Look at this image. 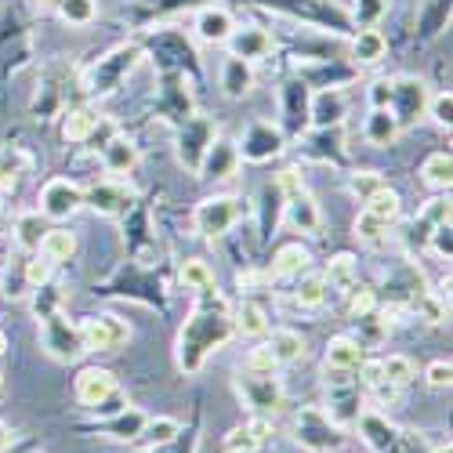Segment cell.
<instances>
[{
    "mask_svg": "<svg viewBox=\"0 0 453 453\" xmlns=\"http://www.w3.org/2000/svg\"><path fill=\"white\" fill-rule=\"evenodd\" d=\"M236 337L233 326V305L225 301V294L218 287L196 290L188 319L178 330V345H174V363L181 373H200L203 363L211 359V352L225 349Z\"/></svg>",
    "mask_w": 453,
    "mask_h": 453,
    "instance_id": "1",
    "label": "cell"
},
{
    "mask_svg": "<svg viewBox=\"0 0 453 453\" xmlns=\"http://www.w3.org/2000/svg\"><path fill=\"white\" fill-rule=\"evenodd\" d=\"M236 395L243 399V406L250 413H261V418H273V413L283 410L287 388L280 381V370H243L236 373Z\"/></svg>",
    "mask_w": 453,
    "mask_h": 453,
    "instance_id": "2",
    "label": "cell"
},
{
    "mask_svg": "<svg viewBox=\"0 0 453 453\" xmlns=\"http://www.w3.org/2000/svg\"><path fill=\"white\" fill-rule=\"evenodd\" d=\"M290 435L301 449L309 453H330L345 446V428L326 418L323 406H301L290 421Z\"/></svg>",
    "mask_w": 453,
    "mask_h": 453,
    "instance_id": "3",
    "label": "cell"
},
{
    "mask_svg": "<svg viewBox=\"0 0 453 453\" xmlns=\"http://www.w3.org/2000/svg\"><path fill=\"white\" fill-rule=\"evenodd\" d=\"M240 214H243L240 196H233V193H211V196H203L193 207V233L200 240H225L236 229Z\"/></svg>",
    "mask_w": 453,
    "mask_h": 453,
    "instance_id": "4",
    "label": "cell"
},
{
    "mask_svg": "<svg viewBox=\"0 0 453 453\" xmlns=\"http://www.w3.org/2000/svg\"><path fill=\"white\" fill-rule=\"evenodd\" d=\"M36 337H41L44 356H51L55 363H77L84 356L81 330H77V323L65 319L62 309H51L44 316H36Z\"/></svg>",
    "mask_w": 453,
    "mask_h": 453,
    "instance_id": "5",
    "label": "cell"
},
{
    "mask_svg": "<svg viewBox=\"0 0 453 453\" xmlns=\"http://www.w3.org/2000/svg\"><path fill=\"white\" fill-rule=\"evenodd\" d=\"M326 418L334 425H342L345 432L356 425V418L363 413V388L356 377H349L345 370H326Z\"/></svg>",
    "mask_w": 453,
    "mask_h": 453,
    "instance_id": "6",
    "label": "cell"
},
{
    "mask_svg": "<svg viewBox=\"0 0 453 453\" xmlns=\"http://www.w3.org/2000/svg\"><path fill=\"white\" fill-rule=\"evenodd\" d=\"M243 164H273L287 153V131L273 120H250L236 142Z\"/></svg>",
    "mask_w": 453,
    "mask_h": 453,
    "instance_id": "7",
    "label": "cell"
},
{
    "mask_svg": "<svg viewBox=\"0 0 453 453\" xmlns=\"http://www.w3.org/2000/svg\"><path fill=\"white\" fill-rule=\"evenodd\" d=\"M84 207V185L77 178H48L41 185V193H36V211H41L44 221H69L73 214H77Z\"/></svg>",
    "mask_w": 453,
    "mask_h": 453,
    "instance_id": "8",
    "label": "cell"
},
{
    "mask_svg": "<svg viewBox=\"0 0 453 453\" xmlns=\"http://www.w3.org/2000/svg\"><path fill=\"white\" fill-rule=\"evenodd\" d=\"M81 330V345L84 352H117L131 342V323L117 312H98V316H84L77 323Z\"/></svg>",
    "mask_w": 453,
    "mask_h": 453,
    "instance_id": "9",
    "label": "cell"
},
{
    "mask_svg": "<svg viewBox=\"0 0 453 453\" xmlns=\"http://www.w3.org/2000/svg\"><path fill=\"white\" fill-rule=\"evenodd\" d=\"M218 138V124L211 117H185L174 138V157L185 167V174H200L207 145Z\"/></svg>",
    "mask_w": 453,
    "mask_h": 453,
    "instance_id": "10",
    "label": "cell"
},
{
    "mask_svg": "<svg viewBox=\"0 0 453 453\" xmlns=\"http://www.w3.org/2000/svg\"><path fill=\"white\" fill-rule=\"evenodd\" d=\"M134 188L124 181V178H98L91 185H84V207L95 211L98 218H127V211L134 207Z\"/></svg>",
    "mask_w": 453,
    "mask_h": 453,
    "instance_id": "11",
    "label": "cell"
},
{
    "mask_svg": "<svg viewBox=\"0 0 453 453\" xmlns=\"http://www.w3.org/2000/svg\"><path fill=\"white\" fill-rule=\"evenodd\" d=\"M428 98H432V88L428 81L421 77H410V73H403V77H392V112L399 127H413L418 120H425V109H428Z\"/></svg>",
    "mask_w": 453,
    "mask_h": 453,
    "instance_id": "12",
    "label": "cell"
},
{
    "mask_svg": "<svg viewBox=\"0 0 453 453\" xmlns=\"http://www.w3.org/2000/svg\"><path fill=\"white\" fill-rule=\"evenodd\" d=\"M356 428H359V439L370 446V453H403L406 446V432L395 421H388V413L373 406H363V413L356 418Z\"/></svg>",
    "mask_w": 453,
    "mask_h": 453,
    "instance_id": "13",
    "label": "cell"
},
{
    "mask_svg": "<svg viewBox=\"0 0 453 453\" xmlns=\"http://www.w3.org/2000/svg\"><path fill=\"white\" fill-rule=\"evenodd\" d=\"M142 58V51L134 48V44H124V48H117V51H109L105 58H98V65H95V73L84 81V88H88V95H109L112 88H117L127 73H131V65Z\"/></svg>",
    "mask_w": 453,
    "mask_h": 453,
    "instance_id": "14",
    "label": "cell"
},
{
    "mask_svg": "<svg viewBox=\"0 0 453 453\" xmlns=\"http://www.w3.org/2000/svg\"><path fill=\"white\" fill-rule=\"evenodd\" d=\"M280 225H287V229L297 233V236H319L323 211H319V203H316V196L309 193V188H301V193H294V196L283 200Z\"/></svg>",
    "mask_w": 453,
    "mask_h": 453,
    "instance_id": "15",
    "label": "cell"
},
{
    "mask_svg": "<svg viewBox=\"0 0 453 453\" xmlns=\"http://www.w3.org/2000/svg\"><path fill=\"white\" fill-rule=\"evenodd\" d=\"M112 392H117V373L105 366H81L77 377H73V395L84 410H98Z\"/></svg>",
    "mask_w": 453,
    "mask_h": 453,
    "instance_id": "16",
    "label": "cell"
},
{
    "mask_svg": "<svg viewBox=\"0 0 453 453\" xmlns=\"http://www.w3.org/2000/svg\"><path fill=\"white\" fill-rule=\"evenodd\" d=\"M236 15L225 8V4H203L193 19V33H196V41L207 44V48H225L229 44V36L236 29Z\"/></svg>",
    "mask_w": 453,
    "mask_h": 453,
    "instance_id": "17",
    "label": "cell"
},
{
    "mask_svg": "<svg viewBox=\"0 0 453 453\" xmlns=\"http://www.w3.org/2000/svg\"><path fill=\"white\" fill-rule=\"evenodd\" d=\"M254 88H257V65H250L236 55H225L218 65V91L229 102H243L254 95Z\"/></svg>",
    "mask_w": 453,
    "mask_h": 453,
    "instance_id": "18",
    "label": "cell"
},
{
    "mask_svg": "<svg viewBox=\"0 0 453 453\" xmlns=\"http://www.w3.org/2000/svg\"><path fill=\"white\" fill-rule=\"evenodd\" d=\"M349 117V95L342 88H319L309 95V124L319 131L342 127Z\"/></svg>",
    "mask_w": 453,
    "mask_h": 453,
    "instance_id": "19",
    "label": "cell"
},
{
    "mask_svg": "<svg viewBox=\"0 0 453 453\" xmlns=\"http://www.w3.org/2000/svg\"><path fill=\"white\" fill-rule=\"evenodd\" d=\"M138 160H142V149H138V142L131 138V134H109L105 142H102V153H98V164H102V171L105 174H112V178H127L134 167H138Z\"/></svg>",
    "mask_w": 453,
    "mask_h": 453,
    "instance_id": "20",
    "label": "cell"
},
{
    "mask_svg": "<svg viewBox=\"0 0 453 453\" xmlns=\"http://www.w3.org/2000/svg\"><path fill=\"white\" fill-rule=\"evenodd\" d=\"M240 149H236V142L233 138H225V134H218L211 145H207V153H203V164H200V174L196 178H207V181H229V178H236V171H240Z\"/></svg>",
    "mask_w": 453,
    "mask_h": 453,
    "instance_id": "21",
    "label": "cell"
},
{
    "mask_svg": "<svg viewBox=\"0 0 453 453\" xmlns=\"http://www.w3.org/2000/svg\"><path fill=\"white\" fill-rule=\"evenodd\" d=\"M225 48H229V55H236V58L257 65V62H265V58L273 55L276 41H273V33H269L265 26H236Z\"/></svg>",
    "mask_w": 453,
    "mask_h": 453,
    "instance_id": "22",
    "label": "cell"
},
{
    "mask_svg": "<svg viewBox=\"0 0 453 453\" xmlns=\"http://www.w3.org/2000/svg\"><path fill=\"white\" fill-rule=\"evenodd\" d=\"M145 421H149V413L127 403L124 410L109 413L105 421H98L91 432H95V435H102V439H112V442H138V439H142Z\"/></svg>",
    "mask_w": 453,
    "mask_h": 453,
    "instance_id": "23",
    "label": "cell"
},
{
    "mask_svg": "<svg viewBox=\"0 0 453 453\" xmlns=\"http://www.w3.org/2000/svg\"><path fill=\"white\" fill-rule=\"evenodd\" d=\"M102 127V112L91 109V105H73L62 112V124H58V134L65 145H88Z\"/></svg>",
    "mask_w": 453,
    "mask_h": 453,
    "instance_id": "24",
    "label": "cell"
},
{
    "mask_svg": "<svg viewBox=\"0 0 453 453\" xmlns=\"http://www.w3.org/2000/svg\"><path fill=\"white\" fill-rule=\"evenodd\" d=\"M363 359H366V345L352 334H334L326 342V352H323L326 370H345V373H356V366Z\"/></svg>",
    "mask_w": 453,
    "mask_h": 453,
    "instance_id": "25",
    "label": "cell"
},
{
    "mask_svg": "<svg viewBox=\"0 0 453 453\" xmlns=\"http://www.w3.org/2000/svg\"><path fill=\"white\" fill-rule=\"evenodd\" d=\"M399 134H403V127H399V120H395L392 109H370V112H366V120H363V138H366V145H373V149H392V145L399 142Z\"/></svg>",
    "mask_w": 453,
    "mask_h": 453,
    "instance_id": "26",
    "label": "cell"
},
{
    "mask_svg": "<svg viewBox=\"0 0 453 453\" xmlns=\"http://www.w3.org/2000/svg\"><path fill=\"white\" fill-rule=\"evenodd\" d=\"M290 297H294V305H297V309L316 312V309L326 305L330 287H326V280H323L319 269H305L301 276H294V290H290Z\"/></svg>",
    "mask_w": 453,
    "mask_h": 453,
    "instance_id": "27",
    "label": "cell"
},
{
    "mask_svg": "<svg viewBox=\"0 0 453 453\" xmlns=\"http://www.w3.org/2000/svg\"><path fill=\"white\" fill-rule=\"evenodd\" d=\"M81 250V240L77 233H69L65 225H51V229H44L41 236V247H36V254H44L51 265H65V261H73Z\"/></svg>",
    "mask_w": 453,
    "mask_h": 453,
    "instance_id": "28",
    "label": "cell"
},
{
    "mask_svg": "<svg viewBox=\"0 0 453 453\" xmlns=\"http://www.w3.org/2000/svg\"><path fill=\"white\" fill-rule=\"evenodd\" d=\"M305 269H312V250L305 243H283L276 254H273V265H269V276L273 280H294Z\"/></svg>",
    "mask_w": 453,
    "mask_h": 453,
    "instance_id": "29",
    "label": "cell"
},
{
    "mask_svg": "<svg viewBox=\"0 0 453 453\" xmlns=\"http://www.w3.org/2000/svg\"><path fill=\"white\" fill-rule=\"evenodd\" d=\"M265 342H269V349H273V356H276L280 366H290V363H297V359H305V352H309V342H305V337H301V330H294V326H276V330H269Z\"/></svg>",
    "mask_w": 453,
    "mask_h": 453,
    "instance_id": "30",
    "label": "cell"
},
{
    "mask_svg": "<svg viewBox=\"0 0 453 453\" xmlns=\"http://www.w3.org/2000/svg\"><path fill=\"white\" fill-rule=\"evenodd\" d=\"M349 51L356 65H381L388 58V36L381 29H356Z\"/></svg>",
    "mask_w": 453,
    "mask_h": 453,
    "instance_id": "31",
    "label": "cell"
},
{
    "mask_svg": "<svg viewBox=\"0 0 453 453\" xmlns=\"http://www.w3.org/2000/svg\"><path fill=\"white\" fill-rule=\"evenodd\" d=\"M319 273H323V280H326L330 290L345 294V290H352V287L359 283V257L349 254V250H342V254H334Z\"/></svg>",
    "mask_w": 453,
    "mask_h": 453,
    "instance_id": "32",
    "label": "cell"
},
{
    "mask_svg": "<svg viewBox=\"0 0 453 453\" xmlns=\"http://www.w3.org/2000/svg\"><path fill=\"white\" fill-rule=\"evenodd\" d=\"M233 326H236L240 337H250V342H261V337L273 330L269 312L261 309L257 301H240V305L233 309Z\"/></svg>",
    "mask_w": 453,
    "mask_h": 453,
    "instance_id": "33",
    "label": "cell"
},
{
    "mask_svg": "<svg viewBox=\"0 0 453 453\" xmlns=\"http://www.w3.org/2000/svg\"><path fill=\"white\" fill-rule=\"evenodd\" d=\"M421 181L428 188H435V193H449V185H453V157H449V149H435V153H428L421 160Z\"/></svg>",
    "mask_w": 453,
    "mask_h": 453,
    "instance_id": "34",
    "label": "cell"
},
{
    "mask_svg": "<svg viewBox=\"0 0 453 453\" xmlns=\"http://www.w3.org/2000/svg\"><path fill=\"white\" fill-rule=\"evenodd\" d=\"M363 211H366V214H373L381 225H388V229H395L399 218H403V196L395 193L392 185H385V188H377L373 196H366V200H363Z\"/></svg>",
    "mask_w": 453,
    "mask_h": 453,
    "instance_id": "35",
    "label": "cell"
},
{
    "mask_svg": "<svg viewBox=\"0 0 453 453\" xmlns=\"http://www.w3.org/2000/svg\"><path fill=\"white\" fill-rule=\"evenodd\" d=\"M44 218H41V211H22L19 218H15V243H19V250H26V254H33L36 247H41V236H44Z\"/></svg>",
    "mask_w": 453,
    "mask_h": 453,
    "instance_id": "36",
    "label": "cell"
},
{
    "mask_svg": "<svg viewBox=\"0 0 453 453\" xmlns=\"http://www.w3.org/2000/svg\"><path fill=\"white\" fill-rule=\"evenodd\" d=\"M26 167H29V157L22 149H15V145L0 149V193H12L19 185V178L26 174Z\"/></svg>",
    "mask_w": 453,
    "mask_h": 453,
    "instance_id": "37",
    "label": "cell"
},
{
    "mask_svg": "<svg viewBox=\"0 0 453 453\" xmlns=\"http://www.w3.org/2000/svg\"><path fill=\"white\" fill-rule=\"evenodd\" d=\"M58 19L73 29H88L98 19V0H58L55 4Z\"/></svg>",
    "mask_w": 453,
    "mask_h": 453,
    "instance_id": "38",
    "label": "cell"
},
{
    "mask_svg": "<svg viewBox=\"0 0 453 453\" xmlns=\"http://www.w3.org/2000/svg\"><path fill=\"white\" fill-rule=\"evenodd\" d=\"M381 373L395 388H406V385L418 381V363H413L406 352H392V356H381Z\"/></svg>",
    "mask_w": 453,
    "mask_h": 453,
    "instance_id": "39",
    "label": "cell"
},
{
    "mask_svg": "<svg viewBox=\"0 0 453 453\" xmlns=\"http://www.w3.org/2000/svg\"><path fill=\"white\" fill-rule=\"evenodd\" d=\"M178 435H181V425L174 418H149L138 442H145V453H149V449H160V446L174 442Z\"/></svg>",
    "mask_w": 453,
    "mask_h": 453,
    "instance_id": "40",
    "label": "cell"
},
{
    "mask_svg": "<svg viewBox=\"0 0 453 453\" xmlns=\"http://www.w3.org/2000/svg\"><path fill=\"white\" fill-rule=\"evenodd\" d=\"M178 283L185 287V290H207V287H214V269L207 265L203 257H185L181 265H178Z\"/></svg>",
    "mask_w": 453,
    "mask_h": 453,
    "instance_id": "41",
    "label": "cell"
},
{
    "mask_svg": "<svg viewBox=\"0 0 453 453\" xmlns=\"http://www.w3.org/2000/svg\"><path fill=\"white\" fill-rule=\"evenodd\" d=\"M392 12V0H352V26L356 29H377Z\"/></svg>",
    "mask_w": 453,
    "mask_h": 453,
    "instance_id": "42",
    "label": "cell"
},
{
    "mask_svg": "<svg viewBox=\"0 0 453 453\" xmlns=\"http://www.w3.org/2000/svg\"><path fill=\"white\" fill-rule=\"evenodd\" d=\"M345 312H349V319L373 316L377 312V290L373 287H363V283H356L352 290H345Z\"/></svg>",
    "mask_w": 453,
    "mask_h": 453,
    "instance_id": "43",
    "label": "cell"
},
{
    "mask_svg": "<svg viewBox=\"0 0 453 453\" xmlns=\"http://www.w3.org/2000/svg\"><path fill=\"white\" fill-rule=\"evenodd\" d=\"M453 218V203H449V193H435L432 200H425L421 203V211H418V221L425 225V229L432 233L435 229V225H446ZM425 233V236H428Z\"/></svg>",
    "mask_w": 453,
    "mask_h": 453,
    "instance_id": "44",
    "label": "cell"
},
{
    "mask_svg": "<svg viewBox=\"0 0 453 453\" xmlns=\"http://www.w3.org/2000/svg\"><path fill=\"white\" fill-rule=\"evenodd\" d=\"M51 276H55V265L44 257V254H29L26 261H22V283H26V290L33 294L36 287H44V283H51Z\"/></svg>",
    "mask_w": 453,
    "mask_h": 453,
    "instance_id": "45",
    "label": "cell"
},
{
    "mask_svg": "<svg viewBox=\"0 0 453 453\" xmlns=\"http://www.w3.org/2000/svg\"><path fill=\"white\" fill-rule=\"evenodd\" d=\"M388 225H381L373 214H366V211H359L356 214V221H352V236L359 240V243H370V247H377V243H385L388 240Z\"/></svg>",
    "mask_w": 453,
    "mask_h": 453,
    "instance_id": "46",
    "label": "cell"
},
{
    "mask_svg": "<svg viewBox=\"0 0 453 453\" xmlns=\"http://www.w3.org/2000/svg\"><path fill=\"white\" fill-rule=\"evenodd\" d=\"M425 117H428L439 131H446V134H449V127H453V95H449V91H435V95L428 98Z\"/></svg>",
    "mask_w": 453,
    "mask_h": 453,
    "instance_id": "47",
    "label": "cell"
},
{
    "mask_svg": "<svg viewBox=\"0 0 453 453\" xmlns=\"http://www.w3.org/2000/svg\"><path fill=\"white\" fill-rule=\"evenodd\" d=\"M425 247L442 261V265H449V257H453V225H435V229L425 236Z\"/></svg>",
    "mask_w": 453,
    "mask_h": 453,
    "instance_id": "48",
    "label": "cell"
},
{
    "mask_svg": "<svg viewBox=\"0 0 453 453\" xmlns=\"http://www.w3.org/2000/svg\"><path fill=\"white\" fill-rule=\"evenodd\" d=\"M385 185H388V178L381 171H356L349 178V193L359 196V200H366V196H373L377 188H385Z\"/></svg>",
    "mask_w": 453,
    "mask_h": 453,
    "instance_id": "49",
    "label": "cell"
},
{
    "mask_svg": "<svg viewBox=\"0 0 453 453\" xmlns=\"http://www.w3.org/2000/svg\"><path fill=\"white\" fill-rule=\"evenodd\" d=\"M243 370H280V363H276V356H273V349H269L265 337H261L254 349H247V356H243Z\"/></svg>",
    "mask_w": 453,
    "mask_h": 453,
    "instance_id": "50",
    "label": "cell"
},
{
    "mask_svg": "<svg viewBox=\"0 0 453 453\" xmlns=\"http://www.w3.org/2000/svg\"><path fill=\"white\" fill-rule=\"evenodd\" d=\"M425 385L435 388V392H446V388L453 385V363H449V359H435V363H428V370H425Z\"/></svg>",
    "mask_w": 453,
    "mask_h": 453,
    "instance_id": "51",
    "label": "cell"
},
{
    "mask_svg": "<svg viewBox=\"0 0 453 453\" xmlns=\"http://www.w3.org/2000/svg\"><path fill=\"white\" fill-rule=\"evenodd\" d=\"M366 105L370 109H388L392 105V77H381L366 88Z\"/></svg>",
    "mask_w": 453,
    "mask_h": 453,
    "instance_id": "52",
    "label": "cell"
},
{
    "mask_svg": "<svg viewBox=\"0 0 453 453\" xmlns=\"http://www.w3.org/2000/svg\"><path fill=\"white\" fill-rule=\"evenodd\" d=\"M366 392H370V399H373L377 406H395V403L403 399V388H395L392 381H377V385H370Z\"/></svg>",
    "mask_w": 453,
    "mask_h": 453,
    "instance_id": "53",
    "label": "cell"
},
{
    "mask_svg": "<svg viewBox=\"0 0 453 453\" xmlns=\"http://www.w3.org/2000/svg\"><path fill=\"white\" fill-rule=\"evenodd\" d=\"M261 442L247 432V425H240V428H233L229 435H225V449H243V453H254Z\"/></svg>",
    "mask_w": 453,
    "mask_h": 453,
    "instance_id": "54",
    "label": "cell"
},
{
    "mask_svg": "<svg viewBox=\"0 0 453 453\" xmlns=\"http://www.w3.org/2000/svg\"><path fill=\"white\" fill-rule=\"evenodd\" d=\"M8 442H12V428H8L4 421H0V449H4Z\"/></svg>",
    "mask_w": 453,
    "mask_h": 453,
    "instance_id": "55",
    "label": "cell"
},
{
    "mask_svg": "<svg viewBox=\"0 0 453 453\" xmlns=\"http://www.w3.org/2000/svg\"><path fill=\"white\" fill-rule=\"evenodd\" d=\"M4 356H8V334L0 330V359H4Z\"/></svg>",
    "mask_w": 453,
    "mask_h": 453,
    "instance_id": "56",
    "label": "cell"
},
{
    "mask_svg": "<svg viewBox=\"0 0 453 453\" xmlns=\"http://www.w3.org/2000/svg\"><path fill=\"white\" fill-rule=\"evenodd\" d=\"M33 4H36V8H55L58 0H33Z\"/></svg>",
    "mask_w": 453,
    "mask_h": 453,
    "instance_id": "57",
    "label": "cell"
},
{
    "mask_svg": "<svg viewBox=\"0 0 453 453\" xmlns=\"http://www.w3.org/2000/svg\"><path fill=\"white\" fill-rule=\"evenodd\" d=\"M432 453H453V449H449V439H446V442H439V446H435Z\"/></svg>",
    "mask_w": 453,
    "mask_h": 453,
    "instance_id": "58",
    "label": "cell"
},
{
    "mask_svg": "<svg viewBox=\"0 0 453 453\" xmlns=\"http://www.w3.org/2000/svg\"><path fill=\"white\" fill-rule=\"evenodd\" d=\"M0 392H4V373H0Z\"/></svg>",
    "mask_w": 453,
    "mask_h": 453,
    "instance_id": "59",
    "label": "cell"
},
{
    "mask_svg": "<svg viewBox=\"0 0 453 453\" xmlns=\"http://www.w3.org/2000/svg\"><path fill=\"white\" fill-rule=\"evenodd\" d=\"M225 453H243V449H225Z\"/></svg>",
    "mask_w": 453,
    "mask_h": 453,
    "instance_id": "60",
    "label": "cell"
},
{
    "mask_svg": "<svg viewBox=\"0 0 453 453\" xmlns=\"http://www.w3.org/2000/svg\"><path fill=\"white\" fill-rule=\"evenodd\" d=\"M0 453H4V449H0Z\"/></svg>",
    "mask_w": 453,
    "mask_h": 453,
    "instance_id": "61",
    "label": "cell"
}]
</instances>
